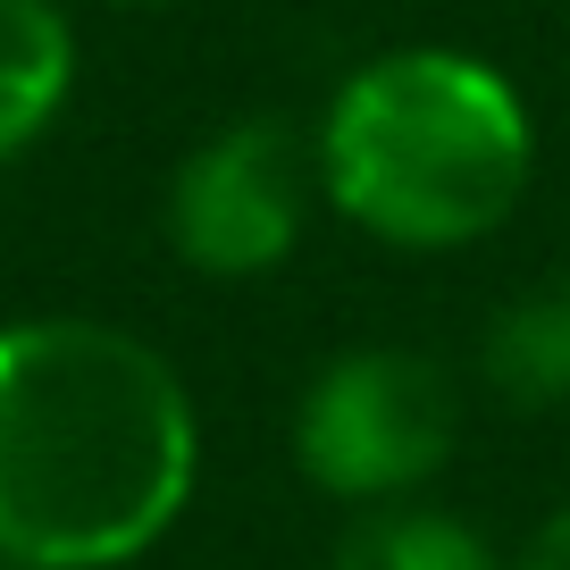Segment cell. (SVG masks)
I'll list each match as a JSON object with an SVG mask.
<instances>
[{
	"label": "cell",
	"instance_id": "3",
	"mask_svg": "<svg viewBox=\"0 0 570 570\" xmlns=\"http://www.w3.org/2000/svg\"><path fill=\"white\" fill-rule=\"evenodd\" d=\"M462 445V386L436 353L344 344L294 403V470L336 503H411Z\"/></svg>",
	"mask_w": 570,
	"mask_h": 570
},
{
	"label": "cell",
	"instance_id": "6",
	"mask_svg": "<svg viewBox=\"0 0 570 570\" xmlns=\"http://www.w3.org/2000/svg\"><path fill=\"white\" fill-rule=\"evenodd\" d=\"M479 377L520 411L570 403V285L562 294H520L487 320L479 336Z\"/></svg>",
	"mask_w": 570,
	"mask_h": 570
},
{
	"label": "cell",
	"instance_id": "10",
	"mask_svg": "<svg viewBox=\"0 0 570 570\" xmlns=\"http://www.w3.org/2000/svg\"><path fill=\"white\" fill-rule=\"evenodd\" d=\"M0 570H26V562H0Z\"/></svg>",
	"mask_w": 570,
	"mask_h": 570
},
{
	"label": "cell",
	"instance_id": "1",
	"mask_svg": "<svg viewBox=\"0 0 570 570\" xmlns=\"http://www.w3.org/2000/svg\"><path fill=\"white\" fill-rule=\"evenodd\" d=\"M202 411L151 336L85 311L0 327V562L126 570L185 520Z\"/></svg>",
	"mask_w": 570,
	"mask_h": 570
},
{
	"label": "cell",
	"instance_id": "9",
	"mask_svg": "<svg viewBox=\"0 0 570 570\" xmlns=\"http://www.w3.org/2000/svg\"><path fill=\"white\" fill-rule=\"evenodd\" d=\"M118 9H151V0H118Z\"/></svg>",
	"mask_w": 570,
	"mask_h": 570
},
{
	"label": "cell",
	"instance_id": "4",
	"mask_svg": "<svg viewBox=\"0 0 570 570\" xmlns=\"http://www.w3.org/2000/svg\"><path fill=\"white\" fill-rule=\"evenodd\" d=\"M311 194H320L311 135H294L285 118H227L177 160L160 227L185 268L244 285L294 261L311 227Z\"/></svg>",
	"mask_w": 570,
	"mask_h": 570
},
{
	"label": "cell",
	"instance_id": "2",
	"mask_svg": "<svg viewBox=\"0 0 570 570\" xmlns=\"http://www.w3.org/2000/svg\"><path fill=\"white\" fill-rule=\"evenodd\" d=\"M311 160L320 202L361 235L394 252H462L529 202L537 118L495 59L403 42L327 92Z\"/></svg>",
	"mask_w": 570,
	"mask_h": 570
},
{
	"label": "cell",
	"instance_id": "5",
	"mask_svg": "<svg viewBox=\"0 0 570 570\" xmlns=\"http://www.w3.org/2000/svg\"><path fill=\"white\" fill-rule=\"evenodd\" d=\"M76 92V26L59 0H0V168L26 160Z\"/></svg>",
	"mask_w": 570,
	"mask_h": 570
},
{
	"label": "cell",
	"instance_id": "11",
	"mask_svg": "<svg viewBox=\"0 0 570 570\" xmlns=\"http://www.w3.org/2000/svg\"><path fill=\"white\" fill-rule=\"evenodd\" d=\"M562 285H570V277H562Z\"/></svg>",
	"mask_w": 570,
	"mask_h": 570
},
{
	"label": "cell",
	"instance_id": "8",
	"mask_svg": "<svg viewBox=\"0 0 570 570\" xmlns=\"http://www.w3.org/2000/svg\"><path fill=\"white\" fill-rule=\"evenodd\" d=\"M520 570H570V503L546 520V529L529 537V553H520Z\"/></svg>",
	"mask_w": 570,
	"mask_h": 570
},
{
	"label": "cell",
	"instance_id": "7",
	"mask_svg": "<svg viewBox=\"0 0 570 570\" xmlns=\"http://www.w3.org/2000/svg\"><path fill=\"white\" fill-rule=\"evenodd\" d=\"M336 570H503L495 537L436 503H377L336 546Z\"/></svg>",
	"mask_w": 570,
	"mask_h": 570
}]
</instances>
